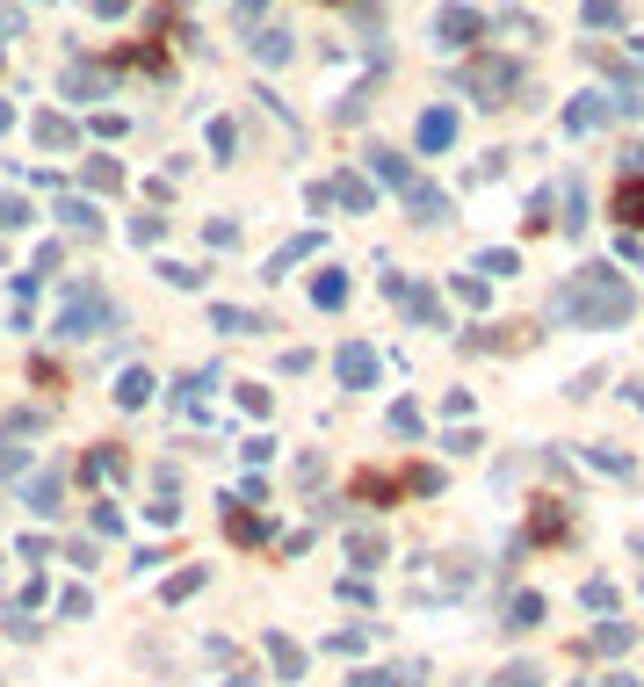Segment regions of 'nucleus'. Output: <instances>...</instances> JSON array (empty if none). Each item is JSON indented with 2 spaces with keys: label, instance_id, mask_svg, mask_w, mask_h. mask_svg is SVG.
Masks as SVG:
<instances>
[{
  "label": "nucleus",
  "instance_id": "obj_1",
  "mask_svg": "<svg viewBox=\"0 0 644 687\" xmlns=\"http://www.w3.org/2000/svg\"><path fill=\"white\" fill-rule=\"evenodd\" d=\"M630 304H637V297H630V283H623V275L608 268V261H587V268H579L558 297H550V311H558V319L587 326V333L623 326V319H630Z\"/></svg>",
  "mask_w": 644,
  "mask_h": 687
},
{
  "label": "nucleus",
  "instance_id": "obj_2",
  "mask_svg": "<svg viewBox=\"0 0 644 687\" xmlns=\"http://www.w3.org/2000/svg\"><path fill=\"white\" fill-rule=\"evenodd\" d=\"M116 326V304H109V290L102 283H87V275H73L66 283V297H58V319H51V333L58 340H87V333H109Z\"/></svg>",
  "mask_w": 644,
  "mask_h": 687
},
{
  "label": "nucleus",
  "instance_id": "obj_3",
  "mask_svg": "<svg viewBox=\"0 0 644 687\" xmlns=\"http://www.w3.org/2000/svg\"><path fill=\"white\" fill-rule=\"evenodd\" d=\"M464 95H471L478 109H507V102L521 95V58H507V51H471V58H464Z\"/></svg>",
  "mask_w": 644,
  "mask_h": 687
},
{
  "label": "nucleus",
  "instance_id": "obj_4",
  "mask_svg": "<svg viewBox=\"0 0 644 687\" xmlns=\"http://www.w3.org/2000/svg\"><path fill=\"white\" fill-rule=\"evenodd\" d=\"M377 369H384L377 348H362V340H348V348L333 355V377H341L348 391H370V384H377Z\"/></svg>",
  "mask_w": 644,
  "mask_h": 687
},
{
  "label": "nucleus",
  "instance_id": "obj_5",
  "mask_svg": "<svg viewBox=\"0 0 644 687\" xmlns=\"http://www.w3.org/2000/svg\"><path fill=\"white\" fill-rule=\"evenodd\" d=\"M326 196L341 203L348 217H370V210H377V181H370V174H333V181H326Z\"/></svg>",
  "mask_w": 644,
  "mask_h": 687
},
{
  "label": "nucleus",
  "instance_id": "obj_6",
  "mask_svg": "<svg viewBox=\"0 0 644 687\" xmlns=\"http://www.w3.org/2000/svg\"><path fill=\"white\" fill-rule=\"evenodd\" d=\"M384 290H391L398 304H406V319H420V326H435V333H442V297L427 290V283H398V275H391Z\"/></svg>",
  "mask_w": 644,
  "mask_h": 687
},
{
  "label": "nucleus",
  "instance_id": "obj_7",
  "mask_svg": "<svg viewBox=\"0 0 644 687\" xmlns=\"http://www.w3.org/2000/svg\"><path fill=\"white\" fill-rule=\"evenodd\" d=\"M435 37H442L449 51H464V44L485 37V15H478V8H442V15H435Z\"/></svg>",
  "mask_w": 644,
  "mask_h": 687
},
{
  "label": "nucleus",
  "instance_id": "obj_8",
  "mask_svg": "<svg viewBox=\"0 0 644 687\" xmlns=\"http://www.w3.org/2000/svg\"><path fill=\"white\" fill-rule=\"evenodd\" d=\"M58 87H66L73 102H102V95H109V66H95V58H73Z\"/></svg>",
  "mask_w": 644,
  "mask_h": 687
},
{
  "label": "nucleus",
  "instance_id": "obj_9",
  "mask_svg": "<svg viewBox=\"0 0 644 687\" xmlns=\"http://www.w3.org/2000/svg\"><path fill=\"white\" fill-rule=\"evenodd\" d=\"M398 203H406V217H413V225H449V196L435 189V181H413V189L398 196Z\"/></svg>",
  "mask_w": 644,
  "mask_h": 687
},
{
  "label": "nucleus",
  "instance_id": "obj_10",
  "mask_svg": "<svg viewBox=\"0 0 644 687\" xmlns=\"http://www.w3.org/2000/svg\"><path fill=\"white\" fill-rule=\"evenodd\" d=\"M601 123H616V95H572V109H565V131H601Z\"/></svg>",
  "mask_w": 644,
  "mask_h": 687
},
{
  "label": "nucleus",
  "instance_id": "obj_11",
  "mask_svg": "<svg viewBox=\"0 0 644 687\" xmlns=\"http://www.w3.org/2000/svg\"><path fill=\"white\" fill-rule=\"evenodd\" d=\"M587 66H601L608 80H616V95H637V80H644V73L630 66V58H623L616 44H587Z\"/></svg>",
  "mask_w": 644,
  "mask_h": 687
},
{
  "label": "nucleus",
  "instance_id": "obj_12",
  "mask_svg": "<svg viewBox=\"0 0 644 687\" xmlns=\"http://www.w3.org/2000/svg\"><path fill=\"white\" fill-rule=\"evenodd\" d=\"M413 138H420V152H449V145H456V109L435 102V109L420 116V131H413Z\"/></svg>",
  "mask_w": 644,
  "mask_h": 687
},
{
  "label": "nucleus",
  "instance_id": "obj_13",
  "mask_svg": "<svg viewBox=\"0 0 644 687\" xmlns=\"http://www.w3.org/2000/svg\"><path fill=\"white\" fill-rule=\"evenodd\" d=\"M58 225L80 232V239H95V232H102V210L87 203V196H58Z\"/></svg>",
  "mask_w": 644,
  "mask_h": 687
},
{
  "label": "nucleus",
  "instance_id": "obj_14",
  "mask_svg": "<svg viewBox=\"0 0 644 687\" xmlns=\"http://www.w3.org/2000/svg\"><path fill=\"white\" fill-rule=\"evenodd\" d=\"M37 145H44V152H73V145H80V131H73V116H58V109H44V116H37Z\"/></svg>",
  "mask_w": 644,
  "mask_h": 687
},
{
  "label": "nucleus",
  "instance_id": "obj_15",
  "mask_svg": "<svg viewBox=\"0 0 644 687\" xmlns=\"http://www.w3.org/2000/svg\"><path fill=\"white\" fill-rule=\"evenodd\" d=\"M312 254H319V232H297L283 254L268 261V283H290V268H297V261H312Z\"/></svg>",
  "mask_w": 644,
  "mask_h": 687
},
{
  "label": "nucleus",
  "instance_id": "obj_16",
  "mask_svg": "<svg viewBox=\"0 0 644 687\" xmlns=\"http://www.w3.org/2000/svg\"><path fill=\"white\" fill-rule=\"evenodd\" d=\"M225 536H232V543H261L268 521H261L254 507H239V499H225Z\"/></svg>",
  "mask_w": 644,
  "mask_h": 687
},
{
  "label": "nucleus",
  "instance_id": "obj_17",
  "mask_svg": "<svg viewBox=\"0 0 644 687\" xmlns=\"http://www.w3.org/2000/svg\"><path fill=\"white\" fill-rule=\"evenodd\" d=\"M616 225L644 239V181H623V189H616Z\"/></svg>",
  "mask_w": 644,
  "mask_h": 687
},
{
  "label": "nucleus",
  "instance_id": "obj_18",
  "mask_svg": "<svg viewBox=\"0 0 644 687\" xmlns=\"http://www.w3.org/2000/svg\"><path fill=\"white\" fill-rule=\"evenodd\" d=\"M254 58H261V66H283V58L297 51V37H290V29H254V44H247Z\"/></svg>",
  "mask_w": 644,
  "mask_h": 687
},
{
  "label": "nucleus",
  "instance_id": "obj_19",
  "mask_svg": "<svg viewBox=\"0 0 644 687\" xmlns=\"http://www.w3.org/2000/svg\"><path fill=\"white\" fill-rule=\"evenodd\" d=\"M370 174H377V181H391V189H398V196H406V189H413V181H420V174H413L406 160H398V152H384V145L370 152Z\"/></svg>",
  "mask_w": 644,
  "mask_h": 687
},
{
  "label": "nucleus",
  "instance_id": "obj_20",
  "mask_svg": "<svg viewBox=\"0 0 644 687\" xmlns=\"http://www.w3.org/2000/svg\"><path fill=\"white\" fill-rule=\"evenodd\" d=\"M312 304H319V311H341V304H348V275H341V268H319V275H312Z\"/></svg>",
  "mask_w": 644,
  "mask_h": 687
},
{
  "label": "nucleus",
  "instance_id": "obj_21",
  "mask_svg": "<svg viewBox=\"0 0 644 687\" xmlns=\"http://www.w3.org/2000/svg\"><path fill=\"white\" fill-rule=\"evenodd\" d=\"M145 398H152V369H138V362H131L124 377H116V405H124V413H138Z\"/></svg>",
  "mask_w": 644,
  "mask_h": 687
},
{
  "label": "nucleus",
  "instance_id": "obj_22",
  "mask_svg": "<svg viewBox=\"0 0 644 687\" xmlns=\"http://www.w3.org/2000/svg\"><path fill=\"white\" fill-rule=\"evenodd\" d=\"M210 326H218V333H261L268 319H261V311H239V304H210Z\"/></svg>",
  "mask_w": 644,
  "mask_h": 687
},
{
  "label": "nucleus",
  "instance_id": "obj_23",
  "mask_svg": "<svg viewBox=\"0 0 644 687\" xmlns=\"http://www.w3.org/2000/svg\"><path fill=\"white\" fill-rule=\"evenodd\" d=\"M471 275H485V283H500V275H521V254H507V246H485V254L471 261Z\"/></svg>",
  "mask_w": 644,
  "mask_h": 687
},
{
  "label": "nucleus",
  "instance_id": "obj_24",
  "mask_svg": "<svg viewBox=\"0 0 644 687\" xmlns=\"http://www.w3.org/2000/svg\"><path fill=\"white\" fill-rule=\"evenodd\" d=\"M529 536H536V543H558V536H565V507H558V499H536V521H529Z\"/></svg>",
  "mask_w": 644,
  "mask_h": 687
},
{
  "label": "nucleus",
  "instance_id": "obj_25",
  "mask_svg": "<svg viewBox=\"0 0 644 687\" xmlns=\"http://www.w3.org/2000/svg\"><path fill=\"white\" fill-rule=\"evenodd\" d=\"M58 499H66V478H58V471L29 478V507H37V514H58Z\"/></svg>",
  "mask_w": 644,
  "mask_h": 687
},
{
  "label": "nucleus",
  "instance_id": "obj_26",
  "mask_svg": "<svg viewBox=\"0 0 644 687\" xmlns=\"http://www.w3.org/2000/svg\"><path fill=\"white\" fill-rule=\"evenodd\" d=\"M80 181H87V189H102V196H116V189H124V167H116V160H87Z\"/></svg>",
  "mask_w": 644,
  "mask_h": 687
},
{
  "label": "nucleus",
  "instance_id": "obj_27",
  "mask_svg": "<svg viewBox=\"0 0 644 687\" xmlns=\"http://www.w3.org/2000/svg\"><path fill=\"white\" fill-rule=\"evenodd\" d=\"M579 29H623V0H587V8H579Z\"/></svg>",
  "mask_w": 644,
  "mask_h": 687
},
{
  "label": "nucleus",
  "instance_id": "obj_28",
  "mask_svg": "<svg viewBox=\"0 0 644 687\" xmlns=\"http://www.w3.org/2000/svg\"><path fill=\"white\" fill-rule=\"evenodd\" d=\"M160 283H167V290H203L210 275H203L196 261H160Z\"/></svg>",
  "mask_w": 644,
  "mask_h": 687
},
{
  "label": "nucleus",
  "instance_id": "obj_29",
  "mask_svg": "<svg viewBox=\"0 0 644 687\" xmlns=\"http://www.w3.org/2000/svg\"><path fill=\"white\" fill-rule=\"evenodd\" d=\"M116 471H124V456H116V449H87V456H80V478H87V485H95V478H116Z\"/></svg>",
  "mask_w": 644,
  "mask_h": 687
},
{
  "label": "nucleus",
  "instance_id": "obj_30",
  "mask_svg": "<svg viewBox=\"0 0 644 687\" xmlns=\"http://www.w3.org/2000/svg\"><path fill=\"white\" fill-rule=\"evenodd\" d=\"M587 463H594V471H608V478H630V456H623L616 442H594V449H587Z\"/></svg>",
  "mask_w": 644,
  "mask_h": 687
},
{
  "label": "nucleus",
  "instance_id": "obj_31",
  "mask_svg": "<svg viewBox=\"0 0 644 687\" xmlns=\"http://www.w3.org/2000/svg\"><path fill=\"white\" fill-rule=\"evenodd\" d=\"M398 485H406V478H391V471H362V478H355L362 499H398Z\"/></svg>",
  "mask_w": 644,
  "mask_h": 687
},
{
  "label": "nucleus",
  "instance_id": "obj_32",
  "mask_svg": "<svg viewBox=\"0 0 644 687\" xmlns=\"http://www.w3.org/2000/svg\"><path fill=\"white\" fill-rule=\"evenodd\" d=\"M210 152H218V160H232V152H239V123H232V116L210 123Z\"/></svg>",
  "mask_w": 644,
  "mask_h": 687
},
{
  "label": "nucleus",
  "instance_id": "obj_33",
  "mask_svg": "<svg viewBox=\"0 0 644 687\" xmlns=\"http://www.w3.org/2000/svg\"><path fill=\"white\" fill-rule=\"evenodd\" d=\"M160 232H167L160 210H138V217H131V239H138V246H160Z\"/></svg>",
  "mask_w": 644,
  "mask_h": 687
},
{
  "label": "nucleus",
  "instance_id": "obj_34",
  "mask_svg": "<svg viewBox=\"0 0 644 687\" xmlns=\"http://www.w3.org/2000/svg\"><path fill=\"white\" fill-rule=\"evenodd\" d=\"M420 427H427V420H420V405H413V398H398V405H391V434H413V442H420Z\"/></svg>",
  "mask_w": 644,
  "mask_h": 687
},
{
  "label": "nucleus",
  "instance_id": "obj_35",
  "mask_svg": "<svg viewBox=\"0 0 644 687\" xmlns=\"http://www.w3.org/2000/svg\"><path fill=\"white\" fill-rule=\"evenodd\" d=\"M348 557H355V565H377V557H384V536H377V528H362V536L348 543Z\"/></svg>",
  "mask_w": 644,
  "mask_h": 687
},
{
  "label": "nucleus",
  "instance_id": "obj_36",
  "mask_svg": "<svg viewBox=\"0 0 644 687\" xmlns=\"http://www.w3.org/2000/svg\"><path fill=\"white\" fill-rule=\"evenodd\" d=\"M22 463H29V449L15 442V434H0V478H15V471H22Z\"/></svg>",
  "mask_w": 644,
  "mask_h": 687
},
{
  "label": "nucleus",
  "instance_id": "obj_37",
  "mask_svg": "<svg viewBox=\"0 0 644 687\" xmlns=\"http://www.w3.org/2000/svg\"><path fill=\"white\" fill-rule=\"evenodd\" d=\"M543 615V601H536V593H521V601L507 608V630H529V622Z\"/></svg>",
  "mask_w": 644,
  "mask_h": 687
},
{
  "label": "nucleus",
  "instance_id": "obj_38",
  "mask_svg": "<svg viewBox=\"0 0 644 687\" xmlns=\"http://www.w3.org/2000/svg\"><path fill=\"white\" fill-rule=\"evenodd\" d=\"M29 225V203L22 196H0V232H22Z\"/></svg>",
  "mask_w": 644,
  "mask_h": 687
},
{
  "label": "nucleus",
  "instance_id": "obj_39",
  "mask_svg": "<svg viewBox=\"0 0 644 687\" xmlns=\"http://www.w3.org/2000/svg\"><path fill=\"white\" fill-rule=\"evenodd\" d=\"M521 225H529V232H543V225H550V189H536V196H529V210H521Z\"/></svg>",
  "mask_w": 644,
  "mask_h": 687
},
{
  "label": "nucleus",
  "instance_id": "obj_40",
  "mask_svg": "<svg viewBox=\"0 0 644 687\" xmlns=\"http://www.w3.org/2000/svg\"><path fill=\"white\" fill-rule=\"evenodd\" d=\"M203 239H210V246H239V225H232V217H210Z\"/></svg>",
  "mask_w": 644,
  "mask_h": 687
},
{
  "label": "nucleus",
  "instance_id": "obj_41",
  "mask_svg": "<svg viewBox=\"0 0 644 687\" xmlns=\"http://www.w3.org/2000/svg\"><path fill=\"white\" fill-rule=\"evenodd\" d=\"M456 297L478 311V304H485V275H471V268H464V275H456Z\"/></svg>",
  "mask_w": 644,
  "mask_h": 687
},
{
  "label": "nucleus",
  "instance_id": "obj_42",
  "mask_svg": "<svg viewBox=\"0 0 644 687\" xmlns=\"http://www.w3.org/2000/svg\"><path fill=\"white\" fill-rule=\"evenodd\" d=\"M239 405H247V413L261 420V413H268V405H275V398H268V384H239Z\"/></svg>",
  "mask_w": 644,
  "mask_h": 687
},
{
  "label": "nucleus",
  "instance_id": "obj_43",
  "mask_svg": "<svg viewBox=\"0 0 644 687\" xmlns=\"http://www.w3.org/2000/svg\"><path fill=\"white\" fill-rule=\"evenodd\" d=\"M565 196H572V217H565V225L587 232V189H579V181H565Z\"/></svg>",
  "mask_w": 644,
  "mask_h": 687
},
{
  "label": "nucleus",
  "instance_id": "obj_44",
  "mask_svg": "<svg viewBox=\"0 0 644 687\" xmlns=\"http://www.w3.org/2000/svg\"><path fill=\"white\" fill-rule=\"evenodd\" d=\"M261 15H268V0H232V22H239V29H254Z\"/></svg>",
  "mask_w": 644,
  "mask_h": 687
},
{
  "label": "nucleus",
  "instance_id": "obj_45",
  "mask_svg": "<svg viewBox=\"0 0 644 687\" xmlns=\"http://www.w3.org/2000/svg\"><path fill=\"white\" fill-rule=\"evenodd\" d=\"M239 456H247V463H268V456H275V442H268V434H247V442H239Z\"/></svg>",
  "mask_w": 644,
  "mask_h": 687
},
{
  "label": "nucleus",
  "instance_id": "obj_46",
  "mask_svg": "<svg viewBox=\"0 0 644 687\" xmlns=\"http://www.w3.org/2000/svg\"><path fill=\"white\" fill-rule=\"evenodd\" d=\"M312 369V348H283V377H304Z\"/></svg>",
  "mask_w": 644,
  "mask_h": 687
},
{
  "label": "nucleus",
  "instance_id": "obj_47",
  "mask_svg": "<svg viewBox=\"0 0 644 687\" xmlns=\"http://www.w3.org/2000/svg\"><path fill=\"white\" fill-rule=\"evenodd\" d=\"M8 37H22V8H8V0H0V44Z\"/></svg>",
  "mask_w": 644,
  "mask_h": 687
},
{
  "label": "nucleus",
  "instance_id": "obj_48",
  "mask_svg": "<svg viewBox=\"0 0 644 687\" xmlns=\"http://www.w3.org/2000/svg\"><path fill=\"white\" fill-rule=\"evenodd\" d=\"M87 8H95L102 22H116V15H124V8H131V0H87Z\"/></svg>",
  "mask_w": 644,
  "mask_h": 687
},
{
  "label": "nucleus",
  "instance_id": "obj_49",
  "mask_svg": "<svg viewBox=\"0 0 644 687\" xmlns=\"http://www.w3.org/2000/svg\"><path fill=\"white\" fill-rule=\"evenodd\" d=\"M623 58H630V66L644 73V37H630V51H623Z\"/></svg>",
  "mask_w": 644,
  "mask_h": 687
},
{
  "label": "nucleus",
  "instance_id": "obj_50",
  "mask_svg": "<svg viewBox=\"0 0 644 687\" xmlns=\"http://www.w3.org/2000/svg\"><path fill=\"white\" fill-rule=\"evenodd\" d=\"M623 398H630V405H637V413H644V384H630V391H623Z\"/></svg>",
  "mask_w": 644,
  "mask_h": 687
},
{
  "label": "nucleus",
  "instance_id": "obj_51",
  "mask_svg": "<svg viewBox=\"0 0 644 687\" xmlns=\"http://www.w3.org/2000/svg\"><path fill=\"white\" fill-rule=\"evenodd\" d=\"M8 123H15V109H8V102H0V138H8Z\"/></svg>",
  "mask_w": 644,
  "mask_h": 687
}]
</instances>
